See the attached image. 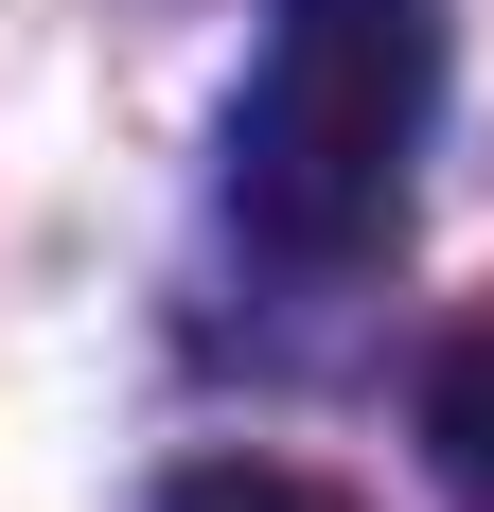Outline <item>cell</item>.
Returning <instances> with one entry per match:
<instances>
[{
  "mask_svg": "<svg viewBox=\"0 0 494 512\" xmlns=\"http://www.w3.org/2000/svg\"><path fill=\"white\" fill-rule=\"evenodd\" d=\"M442 124V0H265V53L230 89V230L283 265L389 248Z\"/></svg>",
  "mask_w": 494,
  "mask_h": 512,
  "instance_id": "1",
  "label": "cell"
},
{
  "mask_svg": "<svg viewBox=\"0 0 494 512\" xmlns=\"http://www.w3.org/2000/svg\"><path fill=\"white\" fill-rule=\"evenodd\" d=\"M424 442H442L459 495L494 512V318H459V336H442V371H424Z\"/></svg>",
  "mask_w": 494,
  "mask_h": 512,
  "instance_id": "2",
  "label": "cell"
},
{
  "mask_svg": "<svg viewBox=\"0 0 494 512\" xmlns=\"http://www.w3.org/2000/svg\"><path fill=\"white\" fill-rule=\"evenodd\" d=\"M159 512H353L336 477H300V460H195Z\"/></svg>",
  "mask_w": 494,
  "mask_h": 512,
  "instance_id": "3",
  "label": "cell"
}]
</instances>
